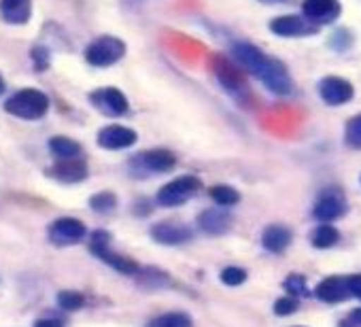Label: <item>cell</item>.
<instances>
[{
  "instance_id": "cell-6",
  "label": "cell",
  "mask_w": 361,
  "mask_h": 327,
  "mask_svg": "<svg viewBox=\"0 0 361 327\" xmlns=\"http://www.w3.org/2000/svg\"><path fill=\"white\" fill-rule=\"evenodd\" d=\"M202 190V183L198 177H178L170 183H166L159 192H157V204L159 206H180L188 200L196 198Z\"/></svg>"
},
{
  "instance_id": "cell-9",
  "label": "cell",
  "mask_w": 361,
  "mask_h": 327,
  "mask_svg": "<svg viewBox=\"0 0 361 327\" xmlns=\"http://www.w3.org/2000/svg\"><path fill=\"white\" fill-rule=\"evenodd\" d=\"M90 102L96 111H100L106 117H121L128 113L130 102L123 92L117 87H100L90 94Z\"/></svg>"
},
{
  "instance_id": "cell-1",
  "label": "cell",
  "mask_w": 361,
  "mask_h": 327,
  "mask_svg": "<svg viewBox=\"0 0 361 327\" xmlns=\"http://www.w3.org/2000/svg\"><path fill=\"white\" fill-rule=\"evenodd\" d=\"M5 111L18 119L24 121H37L41 117L47 115L49 111V98L45 92L37 90V87H24L20 92H16L7 102H5Z\"/></svg>"
},
{
  "instance_id": "cell-13",
  "label": "cell",
  "mask_w": 361,
  "mask_h": 327,
  "mask_svg": "<svg viewBox=\"0 0 361 327\" xmlns=\"http://www.w3.org/2000/svg\"><path fill=\"white\" fill-rule=\"evenodd\" d=\"M151 238L159 245H166V247H178V245H185L194 238V232L183 226V223H176V221H161V223H155L151 228Z\"/></svg>"
},
{
  "instance_id": "cell-17",
  "label": "cell",
  "mask_w": 361,
  "mask_h": 327,
  "mask_svg": "<svg viewBox=\"0 0 361 327\" xmlns=\"http://www.w3.org/2000/svg\"><path fill=\"white\" fill-rule=\"evenodd\" d=\"M270 30L279 37H306V35H314L319 28L314 24H310L306 18L281 16V18L270 22Z\"/></svg>"
},
{
  "instance_id": "cell-23",
  "label": "cell",
  "mask_w": 361,
  "mask_h": 327,
  "mask_svg": "<svg viewBox=\"0 0 361 327\" xmlns=\"http://www.w3.org/2000/svg\"><path fill=\"white\" fill-rule=\"evenodd\" d=\"M310 242L314 249H331L340 242V232L331 223H321L312 230Z\"/></svg>"
},
{
  "instance_id": "cell-25",
  "label": "cell",
  "mask_w": 361,
  "mask_h": 327,
  "mask_svg": "<svg viewBox=\"0 0 361 327\" xmlns=\"http://www.w3.org/2000/svg\"><path fill=\"white\" fill-rule=\"evenodd\" d=\"M147 327H194V321L185 312H166L151 319Z\"/></svg>"
},
{
  "instance_id": "cell-18",
  "label": "cell",
  "mask_w": 361,
  "mask_h": 327,
  "mask_svg": "<svg viewBox=\"0 0 361 327\" xmlns=\"http://www.w3.org/2000/svg\"><path fill=\"white\" fill-rule=\"evenodd\" d=\"M232 54H234L236 62L240 64V68L249 70V73L255 75V77H259L262 68H264L266 62H268V56H266L259 47H255V45H251V43H236L234 49H232Z\"/></svg>"
},
{
  "instance_id": "cell-10",
  "label": "cell",
  "mask_w": 361,
  "mask_h": 327,
  "mask_svg": "<svg viewBox=\"0 0 361 327\" xmlns=\"http://www.w3.org/2000/svg\"><path fill=\"white\" fill-rule=\"evenodd\" d=\"M302 13L310 24L319 28L325 24H334L342 13V5L338 0H304Z\"/></svg>"
},
{
  "instance_id": "cell-14",
  "label": "cell",
  "mask_w": 361,
  "mask_h": 327,
  "mask_svg": "<svg viewBox=\"0 0 361 327\" xmlns=\"http://www.w3.org/2000/svg\"><path fill=\"white\" fill-rule=\"evenodd\" d=\"M319 96L329 106H340L353 98V85L342 77H325L319 81Z\"/></svg>"
},
{
  "instance_id": "cell-31",
  "label": "cell",
  "mask_w": 361,
  "mask_h": 327,
  "mask_svg": "<svg viewBox=\"0 0 361 327\" xmlns=\"http://www.w3.org/2000/svg\"><path fill=\"white\" fill-rule=\"evenodd\" d=\"M221 283L224 285H228V287H238V285H243L245 280H247V270H243V268H236V266H228V268H224L221 270Z\"/></svg>"
},
{
  "instance_id": "cell-2",
  "label": "cell",
  "mask_w": 361,
  "mask_h": 327,
  "mask_svg": "<svg viewBox=\"0 0 361 327\" xmlns=\"http://www.w3.org/2000/svg\"><path fill=\"white\" fill-rule=\"evenodd\" d=\"M90 251L94 257H98L100 261H104L106 266H111L113 270H117L119 274H136L140 268L134 259L121 255V253H115L111 249V234L106 230H96L92 236H90Z\"/></svg>"
},
{
  "instance_id": "cell-16",
  "label": "cell",
  "mask_w": 361,
  "mask_h": 327,
  "mask_svg": "<svg viewBox=\"0 0 361 327\" xmlns=\"http://www.w3.org/2000/svg\"><path fill=\"white\" fill-rule=\"evenodd\" d=\"M314 295L325 304H340L353 297L348 287V276H327L314 287Z\"/></svg>"
},
{
  "instance_id": "cell-5",
  "label": "cell",
  "mask_w": 361,
  "mask_h": 327,
  "mask_svg": "<svg viewBox=\"0 0 361 327\" xmlns=\"http://www.w3.org/2000/svg\"><path fill=\"white\" fill-rule=\"evenodd\" d=\"M123 56H126V43L117 37H111V35L98 37L96 41H92L85 47V60L90 66H96V68L113 66Z\"/></svg>"
},
{
  "instance_id": "cell-8",
  "label": "cell",
  "mask_w": 361,
  "mask_h": 327,
  "mask_svg": "<svg viewBox=\"0 0 361 327\" xmlns=\"http://www.w3.org/2000/svg\"><path fill=\"white\" fill-rule=\"evenodd\" d=\"M346 211H348V202H346V196L342 194V190L327 187L319 194L314 209H312V215L321 223H331V221L344 217Z\"/></svg>"
},
{
  "instance_id": "cell-4",
  "label": "cell",
  "mask_w": 361,
  "mask_h": 327,
  "mask_svg": "<svg viewBox=\"0 0 361 327\" xmlns=\"http://www.w3.org/2000/svg\"><path fill=\"white\" fill-rule=\"evenodd\" d=\"M213 70H215V77L219 81V85L238 102V104H247L251 102V92H249V85L243 77V73L238 70V66H234L230 60L226 58H215L213 60Z\"/></svg>"
},
{
  "instance_id": "cell-7",
  "label": "cell",
  "mask_w": 361,
  "mask_h": 327,
  "mask_svg": "<svg viewBox=\"0 0 361 327\" xmlns=\"http://www.w3.org/2000/svg\"><path fill=\"white\" fill-rule=\"evenodd\" d=\"M87 236V228L83 221L75 219V217H60L56 221H51V226L47 228V238L54 247H75L79 245L83 238Z\"/></svg>"
},
{
  "instance_id": "cell-32",
  "label": "cell",
  "mask_w": 361,
  "mask_h": 327,
  "mask_svg": "<svg viewBox=\"0 0 361 327\" xmlns=\"http://www.w3.org/2000/svg\"><path fill=\"white\" fill-rule=\"evenodd\" d=\"M298 308H300V302H298V297H293V295H285V297H279L276 302H274V314L276 316H289V314H293V312H298Z\"/></svg>"
},
{
  "instance_id": "cell-34",
  "label": "cell",
  "mask_w": 361,
  "mask_h": 327,
  "mask_svg": "<svg viewBox=\"0 0 361 327\" xmlns=\"http://www.w3.org/2000/svg\"><path fill=\"white\" fill-rule=\"evenodd\" d=\"M32 327H66V325H64V321L58 319V316H39V319L32 323Z\"/></svg>"
},
{
  "instance_id": "cell-20",
  "label": "cell",
  "mask_w": 361,
  "mask_h": 327,
  "mask_svg": "<svg viewBox=\"0 0 361 327\" xmlns=\"http://www.w3.org/2000/svg\"><path fill=\"white\" fill-rule=\"evenodd\" d=\"M0 18L11 26H24L32 18V0H0Z\"/></svg>"
},
{
  "instance_id": "cell-26",
  "label": "cell",
  "mask_w": 361,
  "mask_h": 327,
  "mask_svg": "<svg viewBox=\"0 0 361 327\" xmlns=\"http://www.w3.org/2000/svg\"><path fill=\"white\" fill-rule=\"evenodd\" d=\"M90 209L98 215H111L117 209V196L113 192H100L90 198Z\"/></svg>"
},
{
  "instance_id": "cell-28",
  "label": "cell",
  "mask_w": 361,
  "mask_h": 327,
  "mask_svg": "<svg viewBox=\"0 0 361 327\" xmlns=\"http://www.w3.org/2000/svg\"><path fill=\"white\" fill-rule=\"evenodd\" d=\"M56 302L62 310L66 312H75L81 310L85 306V295L81 291H73V289H64L56 295Z\"/></svg>"
},
{
  "instance_id": "cell-36",
  "label": "cell",
  "mask_w": 361,
  "mask_h": 327,
  "mask_svg": "<svg viewBox=\"0 0 361 327\" xmlns=\"http://www.w3.org/2000/svg\"><path fill=\"white\" fill-rule=\"evenodd\" d=\"M348 287H350L353 297L361 300V274H350L348 276Z\"/></svg>"
},
{
  "instance_id": "cell-29",
  "label": "cell",
  "mask_w": 361,
  "mask_h": 327,
  "mask_svg": "<svg viewBox=\"0 0 361 327\" xmlns=\"http://www.w3.org/2000/svg\"><path fill=\"white\" fill-rule=\"evenodd\" d=\"M285 291L293 297H308L310 295V289H308V283L302 274H289L283 283Z\"/></svg>"
},
{
  "instance_id": "cell-27",
  "label": "cell",
  "mask_w": 361,
  "mask_h": 327,
  "mask_svg": "<svg viewBox=\"0 0 361 327\" xmlns=\"http://www.w3.org/2000/svg\"><path fill=\"white\" fill-rule=\"evenodd\" d=\"M211 198H213V202L217 206H224V209L234 206V204L240 202V194L234 187H230V185H215V187H211Z\"/></svg>"
},
{
  "instance_id": "cell-30",
  "label": "cell",
  "mask_w": 361,
  "mask_h": 327,
  "mask_svg": "<svg viewBox=\"0 0 361 327\" xmlns=\"http://www.w3.org/2000/svg\"><path fill=\"white\" fill-rule=\"evenodd\" d=\"M344 140L350 149H361V115H355L346 123Z\"/></svg>"
},
{
  "instance_id": "cell-3",
  "label": "cell",
  "mask_w": 361,
  "mask_h": 327,
  "mask_svg": "<svg viewBox=\"0 0 361 327\" xmlns=\"http://www.w3.org/2000/svg\"><path fill=\"white\" fill-rule=\"evenodd\" d=\"M176 166V157L168 149H151L136 153L130 159V173L134 177H151V175H164Z\"/></svg>"
},
{
  "instance_id": "cell-11",
  "label": "cell",
  "mask_w": 361,
  "mask_h": 327,
  "mask_svg": "<svg viewBox=\"0 0 361 327\" xmlns=\"http://www.w3.org/2000/svg\"><path fill=\"white\" fill-rule=\"evenodd\" d=\"M257 79H262L266 83V87L270 92H274V94L287 96V94L293 92V81H291V77H289V73H287V68H285V64L281 60L268 58V62L262 68Z\"/></svg>"
},
{
  "instance_id": "cell-33",
  "label": "cell",
  "mask_w": 361,
  "mask_h": 327,
  "mask_svg": "<svg viewBox=\"0 0 361 327\" xmlns=\"http://www.w3.org/2000/svg\"><path fill=\"white\" fill-rule=\"evenodd\" d=\"M32 60H35V66H37V70H39V73H43V70L49 66V56H47V49H43V47H37V49L32 51Z\"/></svg>"
},
{
  "instance_id": "cell-15",
  "label": "cell",
  "mask_w": 361,
  "mask_h": 327,
  "mask_svg": "<svg viewBox=\"0 0 361 327\" xmlns=\"http://www.w3.org/2000/svg\"><path fill=\"white\" fill-rule=\"evenodd\" d=\"M98 144L106 151H119V149H128L136 142V132L132 128H126V125H106L98 132Z\"/></svg>"
},
{
  "instance_id": "cell-24",
  "label": "cell",
  "mask_w": 361,
  "mask_h": 327,
  "mask_svg": "<svg viewBox=\"0 0 361 327\" xmlns=\"http://www.w3.org/2000/svg\"><path fill=\"white\" fill-rule=\"evenodd\" d=\"M136 280L145 289H161V287L170 285L168 274L164 270H159V268H140L136 272Z\"/></svg>"
},
{
  "instance_id": "cell-35",
  "label": "cell",
  "mask_w": 361,
  "mask_h": 327,
  "mask_svg": "<svg viewBox=\"0 0 361 327\" xmlns=\"http://www.w3.org/2000/svg\"><path fill=\"white\" fill-rule=\"evenodd\" d=\"M340 327H361V308L348 312V316L340 323Z\"/></svg>"
},
{
  "instance_id": "cell-22",
  "label": "cell",
  "mask_w": 361,
  "mask_h": 327,
  "mask_svg": "<svg viewBox=\"0 0 361 327\" xmlns=\"http://www.w3.org/2000/svg\"><path fill=\"white\" fill-rule=\"evenodd\" d=\"M49 151L58 159H75V157L83 155V147L68 136H54L49 140Z\"/></svg>"
},
{
  "instance_id": "cell-19",
  "label": "cell",
  "mask_w": 361,
  "mask_h": 327,
  "mask_svg": "<svg viewBox=\"0 0 361 327\" xmlns=\"http://www.w3.org/2000/svg\"><path fill=\"white\" fill-rule=\"evenodd\" d=\"M198 228L209 236H221L232 228V215L224 206L202 211L198 215Z\"/></svg>"
},
{
  "instance_id": "cell-37",
  "label": "cell",
  "mask_w": 361,
  "mask_h": 327,
  "mask_svg": "<svg viewBox=\"0 0 361 327\" xmlns=\"http://www.w3.org/2000/svg\"><path fill=\"white\" fill-rule=\"evenodd\" d=\"M5 90H7V85H5V79H3V75H0V94H5Z\"/></svg>"
},
{
  "instance_id": "cell-21",
  "label": "cell",
  "mask_w": 361,
  "mask_h": 327,
  "mask_svg": "<svg viewBox=\"0 0 361 327\" xmlns=\"http://www.w3.org/2000/svg\"><path fill=\"white\" fill-rule=\"evenodd\" d=\"M293 240V234L287 226H281V223H272L264 230L262 234V247L268 251V253H274V255H281L287 251V247L291 245Z\"/></svg>"
},
{
  "instance_id": "cell-12",
  "label": "cell",
  "mask_w": 361,
  "mask_h": 327,
  "mask_svg": "<svg viewBox=\"0 0 361 327\" xmlns=\"http://www.w3.org/2000/svg\"><path fill=\"white\" fill-rule=\"evenodd\" d=\"M47 175L51 179H56L58 183L75 185V183L85 181L87 175H90V171H87V164L81 157H75V159H58L54 166L49 168Z\"/></svg>"
}]
</instances>
